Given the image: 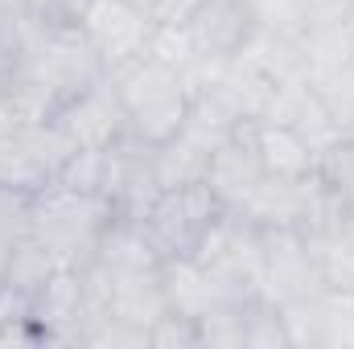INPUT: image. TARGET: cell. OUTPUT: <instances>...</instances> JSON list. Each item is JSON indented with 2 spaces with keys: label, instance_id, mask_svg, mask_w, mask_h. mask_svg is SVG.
Returning <instances> with one entry per match:
<instances>
[{
  "label": "cell",
  "instance_id": "cell-23",
  "mask_svg": "<svg viewBox=\"0 0 354 349\" xmlns=\"http://www.w3.org/2000/svg\"><path fill=\"white\" fill-rule=\"evenodd\" d=\"M54 181H62L66 189L75 193H99L103 197V185H107V148H75Z\"/></svg>",
  "mask_w": 354,
  "mask_h": 349
},
{
  "label": "cell",
  "instance_id": "cell-17",
  "mask_svg": "<svg viewBox=\"0 0 354 349\" xmlns=\"http://www.w3.org/2000/svg\"><path fill=\"white\" fill-rule=\"evenodd\" d=\"M206 161H210V152H202L194 140H185V136L177 132L174 140H165V144L153 148V177H157L161 189L194 185V181L206 177Z\"/></svg>",
  "mask_w": 354,
  "mask_h": 349
},
{
  "label": "cell",
  "instance_id": "cell-29",
  "mask_svg": "<svg viewBox=\"0 0 354 349\" xmlns=\"http://www.w3.org/2000/svg\"><path fill=\"white\" fill-rule=\"evenodd\" d=\"M202 4H206V0H157L153 21H157V25H189Z\"/></svg>",
  "mask_w": 354,
  "mask_h": 349
},
{
  "label": "cell",
  "instance_id": "cell-25",
  "mask_svg": "<svg viewBox=\"0 0 354 349\" xmlns=\"http://www.w3.org/2000/svg\"><path fill=\"white\" fill-rule=\"evenodd\" d=\"M256 12V25L284 33V37H305V0H248Z\"/></svg>",
  "mask_w": 354,
  "mask_h": 349
},
{
  "label": "cell",
  "instance_id": "cell-10",
  "mask_svg": "<svg viewBox=\"0 0 354 349\" xmlns=\"http://www.w3.org/2000/svg\"><path fill=\"white\" fill-rule=\"evenodd\" d=\"M256 29L260 25H256V12L248 0H206L189 21L198 50L210 58H235Z\"/></svg>",
  "mask_w": 354,
  "mask_h": 349
},
{
  "label": "cell",
  "instance_id": "cell-3",
  "mask_svg": "<svg viewBox=\"0 0 354 349\" xmlns=\"http://www.w3.org/2000/svg\"><path fill=\"white\" fill-rule=\"evenodd\" d=\"M227 214V206L210 193L206 181L194 185H177L161 189V197L149 206V214L140 218L153 247L161 251V259H189L202 243V235Z\"/></svg>",
  "mask_w": 354,
  "mask_h": 349
},
{
  "label": "cell",
  "instance_id": "cell-21",
  "mask_svg": "<svg viewBox=\"0 0 354 349\" xmlns=\"http://www.w3.org/2000/svg\"><path fill=\"white\" fill-rule=\"evenodd\" d=\"M322 346L354 349V288H322Z\"/></svg>",
  "mask_w": 354,
  "mask_h": 349
},
{
  "label": "cell",
  "instance_id": "cell-2",
  "mask_svg": "<svg viewBox=\"0 0 354 349\" xmlns=\"http://www.w3.org/2000/svg\"><path fill=\"white\" fill-rule=\"evenodd\" d=\"M115 90H120V103H124V119H128V132L140 136L145 144H165L174 140L189 115V87L185 79L153 62L149 54L128 66L124 74H115Z\"/></svg>",
  "mask_w": 354,
  "mask_h": 349
},
{
  "label": "cell",
  "instance_id": "cell-27",
  "mask_svg": "<svg viewBox=\"0 0 354 349\" xmlns=\"http://www.w3.org/2000/svg\"><path fill=\"white\" fill-rule=\"evenodd\" d=\"M149 346L153 349H198L202 346L198 321H194V317H181V312H165V317L149 329Z\"/></svg>",
  "mask_w": 354,
  "mask_h": 349
},
{
  "label": "cell",
  "instance_id": "cell-19",
  "mask_svg": "<svg viewBox=\"0 0 354 349\" xmlns=\"http://www.w3.org/2000/svg\"><path fill=\"white\" fill-rule=\"evenodd\" d=\"M54 271H58L54 255H50L33 235L21 239V243H12V255H8V288H17V292H25V296H37Z\"/></svg>",
  "mask_w": 354,
  "mask_h": 349
},
{
  "label": "cell",
  "instance_id": "cell-16",
  "mask_svg": "<svg viewBox=\"0 0 354 349\" xmlns=\"http://www.w3.org/2000/svg\"><path fill=\"white\" fill-rule=\"evenodd\" d=\"M243 214L256 230H280V226H301V181H280V177H264L256 185V193L235 210Z\"/></svg>",
  "mask_w": 354,
  "mask_h": 349
},
{
  "label": "cell",
  "instance_id": "cell-13",
  "mask_svg": "<svg viewBox=\"0 0 354 349\" xmlns=\"http://www.w3.org/2000/svg\"><path fill=\"white\" fill-rule=\"evenodd\" d=\"M235 58L248 62L252 70H260L272 83H309L301 37H284V33H272V29H256Z\"/></svg>",
  "mask_w": 354,
  "mask_h": 349
},
{
  "label": "cell",
  "instance_id": "cell-9",
  "mask_svg": "<svg viewBox=\"0 0 354 349\" xmlns=\"http://www.w3.org/2000/svg\"><path fill=\"white\" fill-rule=\"evenodd\" d=\"M33 325L46 341H83L87 333V296H83V271L58 267L46 288L33 296Z\"/></svg>",
  "mask_w": 354,
  "mask_h": 349
},
{
  "label": "cell",
  "instance_id": "cell-26",
  "mask_svg": "<svg viewBox=\"0 0 354 349\" xmlns=\"http://www.w3.org/2000/svg\"><path fill=\"white\" fill-rule=\"evenodd\" d=\"M33 235V193L25 189H0V239L21 243Z\"/></svg>",
  "mask_w": 354,
  "mask_h": 349
},
{
  "label": "cell",
  "instance_id": "cell-5",
  "mask_svg": "<svg viewBox=\"0 0 354 349\" xmlns=\"http://www.w3.org/2000/svg\"><path fill=\"white\" fill-rule=\"evenodd\" d=\"M71 152L75 144L58 132L54 119L0 136V189H25V193L46 189Z\"/></svg>",
  "mask_w": 354,
  "mask_h": 349
},
{
  "label": "cell",
  "instance_id": "cell-4",
  "mask_svg": "<svg viewBox=\"0 0 354 349\" xmlns=\"http://www.w3.org/2000/svg\"><path fill=\"white\" fill-rule=\"evenodd\" d=\"M153 25L157 21L149 12H140L124 0H87V8L79 17V29L87 33L91 50L99 54V62L111 79L124 74L128 66H136L149 54Z\"/></svg>",
  "mask_w": 354,
  "mask_h": 349
},
{
  "label": "cell",
  "instance_id": "cell-1",
  "mask_svg": "<svg viewBox=\"0 0 354 349\" xmlns=\"http://www.w3.org/2000/svg\"><path fill=\"white\" fill-rule=\"evenodd\" d=\"M115 206L99 193H75L62 181H50L33 193V239L54 255L58 267H87Z\"/></svg>",
  "mask_w": 354,
  "mask_h": 349
},
{
  "label": "cell",
  "instance_id": "cell-11",
  "mask_svg": "<svg viewBox=\"0 0 354 349\" xmlns=\"http://www.w3.org/2000/svg\"><path fill=\"white\" fill-rule=\"evenodd\" d=\"M252 144H256V157H260V165H264L268 177L301 181V177L317 173V152L309 148V140L292 123L252 119Z\"/></svg>",
  "mask_w": 354,
  "mask_h": 349
},
{
  "label": "cell",
  "instance_id": "cell-6",
  "mask_svg": "<svg viewBox=\"0 0 354 349\" xmlns=\"http://www.w3.org/2000/svg\"><path fill=\"white\" fill-rule=\"evenodd\" d=\"M50 119L58 123V132L75 148H107L111 140H120L128 132L124 103H120V90H115L111 74H99L91 87L66 94Z\"/></svg>",
  "mask_w": 354,
  "mask_h": 349
},
{
  "label": "cell",
  "instance_id": "cell-15",
  "mask_svg": "<svg viewBox=\"0 0 354 349\" xmlns=\"http://www.w3.org/2000/svg\"><path fill=\"white\" fill-rule=\"evenodd\" d=\"M161 275V288H165V304L169 312L181 317H206L214 308V283H210V271L198 259H165L157 267Z\"/></svg>",
  "mask_w": 354,
  "mask_h": 349
},
{
  "label": "cell",
  "instance_id": "cell-30",
  "mask_svg": "<svg viewBox=\"0 0 354 349\" xmlns=\"http://www.w3.org/2000/svg\"><path fill=\"white\" fill-rule=\"evenodd\" d=\"M8 255H12V243H4V239H0V288L8 283Z\"/></svg>",
  "mask_w": 354,
  "mask_h": 349
},
{
  "label": "cell",
  "instance_id": "cell-12",
  "mask_svg": "<svg viewBox=\"0 0 354 349\" xmlns=\"http://www.w3.org/2000/svg\"><path fill=\"white\" fill-rule=\"evenodd\" d=\"M95 259L107 263L115 275H128V271H157V267L165 263L161 251L153 247L145 222H140V218H124V214H115V218L107 222Z\"/></svg>",
  "mask_w": 354,
  "mask_h": 349
},
{
  "label": "cell",
  "instance_id": "cell-22",
  "mask_svg": "<svg viewBox=\"0 0 354 349\" xmlns=\"http://www.w3.org/2000/svg\"><path fill=\"white\" fill-rule=\"evenodd\" d=\"M149 58L161 62V66H169V70H177V74H185V70L202 58V50H198L189 25H153Z\"/></svg>",
  "mask_w": 354,
  "mask_h": 349
},
{
  "label": "cell",
  "instance_id": "cell-32",
  "mask_svg": "<svg viewBox=\"0 0 354 349\" xmlns=\"http://www.w3.org/2000/svg\"><path fill=\"white\" fill-rule=\"evenodd\" d=\"M124 4H132V8H140V12H149V17H153V8H157V0H124Z\"/></svg>",
  "mask_w": 354,
  "mask_h": 349
},
{
  "label": "cell",
  "instance_id": "cell-20",
  "mask_svg": "<svg viewBox=\"0 0 354 349\" xmlns=\"http://www.w3.org/2000/svg\"><path fill=\"white\" fill-rule=\"evenodd\" d=\"M292 128L309 140V148H313L317 157L342 140L338 119L330 115V107L322 103V94H317L313 87H305V94H301V103H297V111H292Z\"/></svg>",
  "mask_w": 354,
  "mask_h": 349
},
{
  "label": "cell",
  "instance_id": "cell-31",
  "mask_svg": "<svg viewBox=\"0 0 354 349\" xmlns=\"http://www.w3.org/2000/svg\"><path fill=\"white\" fill-rule=\"evenodd\" d=\"M342 230L354 239V201H346V218H342Z\"/></svg>",
  "mask_w": 354,
  "mask_h": 349
},
{
  "label": "cell",
  "instance_id": "cell-14",
  "mask_svg": "<svg viewBox=\"0 0 354 349\" xmlns=\"http://www.w3.org/2000/svg\"><path fill=\"white\" fill-rule=\"evenodd\" d=\"M111 317L136 325V329H153L169 304H165V288H161V275L157 271H128V275H115V292H111Z\"/></svg>",
  "mask_w": 354,
  "mask_h": 349
},
{
  "label": "cell",
  "instance_id": "cell-8",
  "mask_svg": "<svg viewBox=\"0 0 354 349\" xmlns=\"http://www.w3.org/2000/svg\"><path fill=\"white\" fill-rule=\"evenodd\" d=\"M264 165H260V157H256V144H252V119H243L239 128H235V136L231 140H223L214 152H210V161H206V185H210V193L227 206V210H239L252 193H256V185L264 181Z\"/></svg>",
  "mask_w": 354,
  "mask_h": 349
},
{
  "label": "cell",
  "instance_id": "cell-18",
  "mask_svg": "<svg viewBox=\"0 0 354 349\" xmlns=\"http://www.w3.org/2000/svg\"><path fill=\"white\" fill-rule=\"evenodd\" d=\"M326 288H354V239L338 226L326 235H305Z\"/></svg>",
  "mask_w": 354,
  "mask_h": 349
},
{
  "label": "cell",
  "instance_id": "cell-28",
  "mask_svg": "<svg viewBox=\"0 0 354 349\" xmlns=\"http://www.w3.org/2000/svg\"><path fill=\"white\" fill-rule=\"evenodd\" d=\"M354 21V0H305V33Z\"/></svg>",
  "mask_w": 354,
  "mask_h": 349
},
{
  "label": "cell",
  "instance_id": "cell-7",
  "mask_svg": "<svg viewBox=\"0 0 354 349\" xmlns=\"http://www.w3.org/2000/svg\"><path fill=\"white\" fill-rule=\"evenodd\" d=\"M264 235V283H260V296L268 304L284 308V304H297V300H309L317 296L326 283H322V271L317 259L309 251V239L292 226H280V230H260Z\"/></svg>",
  "mask_w": 354,
  "mask_h": 349
},
{
  "label": "cell",
  "instance_id": "cell-24",
  "mask_svg": "<svg viewBox=\"0 0 354 349\" xmlns=\"http://www.w3.org/2000/svg\"><path fill=\"white\" fill-rule=\"evenodd\" d=\"M309 87L322 94V103L330 107V115L338 119V128H342V136H346V128H354V58L346 66H338V70L313 79Z\"/></svg>",
  "mask_w": 354,
  "mask_h": 349
}]
</instances>
